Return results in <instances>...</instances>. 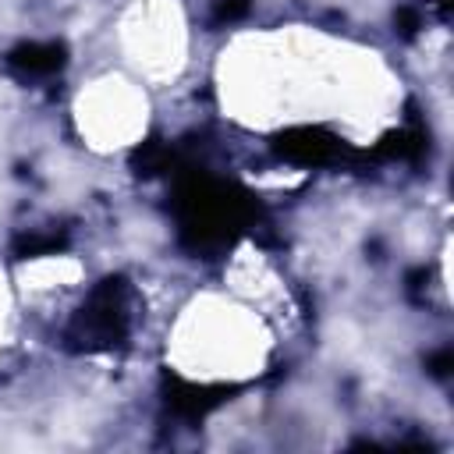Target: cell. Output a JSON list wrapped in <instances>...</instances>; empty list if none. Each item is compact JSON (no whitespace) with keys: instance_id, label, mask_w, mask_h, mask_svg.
Segmentation results:
<instances>
[{"instance_id":"6da1fadb","label":"cell","mask_w":454,"mask_h":454,"mask_svg":"<svg viewBox=\"0 0 454 454\" xmlns=\"http://www.w3.org/2000/svg\"><path fill=\"white\" fill-rule=\"evenodd\" d=\"M174 213L181 223V238L195 252L223 248L241 231L255 227V202L223 181H213L202 170H184L174 192Z\"/></svg>"},{"instance_id":"30bf717a","label":"cell","mask_w":454,"mask_h":454,"mask_svg":"<svg viewBox=\"0 0 454 454\" xmlns=\"http://www.w3.org/2000/svg\"><path fill=\"white\" fill-rule=\"evenodd\" d=\"M394 25H397L404 35H415V32L422 28V18H419V11H415V7H401V11L394 14Z\"/></svg>"},{"instance_id":"7a4b0ae2","label":"cell","mask_w":454,"mask_h":454,"mask_svg":"<svg viewBox=\"0 0 454 454\" xmlns=\"http://www.w3.org/2000/svg\"><path fill=\"white\" fill-rule=\"evenodd\" d=\"M128 337V284L121 277H106L89 301L67 323V348L71 351H110Z\"/></svg>"},{"instance_id":"8fae6325","label":"cell","mask_w":454,"mask_h":454,"mask_svg":"<svg viewBox=\"0 0 454 454\" xmlns=\"http://www.w3.org/2000/svg\"><path fill=\"white\" fill-rule=\"evenodd\" d=\"M450 365H454L450 348H440L436 355H429V372H433V376H447V372H450Z\"/></svg>"},{"instance_id":"9c48e42d","label":"cell","mask_w":454,"mask_h":454,"mask_svg":"<svg viewBox=\"0 0 454 454\" xmlns=\"http://www.w3.org/2000/svg\"><path fill=\"white\" fill-rule=\"evenodd\" d=\"M248 7H252V0H216L213 4V21L216 25H234L248 14Z\"/></svg>"},{"instance_id":"ba28073f","label":"cell","mask_w":454,"mask_h":454,"mask_svg":"<svg viewBox=\"0 0 454 454\" xmlns=\"http://www.w3.org/2000/svg\"><path fill=\"white\" fill-rule=\"evenodd\" d=\"M177 160H174V153H170V145H163V142H142L138 149H135V167H138V174H163V170H170Z\"/></svg>"},{"instance_id":"52a82bcc","label":"cell","mask_w":454,"mask_h":454,"mask_svg":"<svg viewBox=\"0 0 454 454\" xmlns=\"http://www.w3.org/2000/svg\"><path fill=\"white\" fill-rule=\"evenodd\" d=\"M67 248V234L60 231H32V234H21L14 241V255L18 259H39V255H57Z\"/></svg>"},{"instance_id":"3957f363","label":"cell","mask_w":454,"mask_h":454,"mask_svg":"<svg viewBox=\"0 0 454 454\" xmlns=\"http://www.w3.org/2000/svg\"><path fill=\"white\" fill-rule=\"evenodd\" d=\"M273 149H277V156H284L291 163H301V167H323V163H337L344 156V145L330 131L312 128V124H301V128H291V131L277 135Z\"/></svg>"},{"instance_id":"5b68a950","label":"cell","mask_w":454,"mask_h":454,"mask_svg":"<svg viewBox=\"0 0 454 454\" xmlns=\"http://www.w3.org/2000/svg\"><path fill=\"white\" fill-rule=\"evenodd\" d=\"M7 67L25 74V78L53 74L64 67V46L60 43H18L7 53Z\"/></svg>"},{"instance_id":"8992f818","label":"cell","mask_w":454,"mask_h":454,"mask_svg":"<svg viewBox=\"0 0 454 454\" xmlns=\"http://www.w3.org/2000/svg\"><path fill=\"white\" fill-rule=\"evenodd\" d=\"M422 149H426V131L411 121V124L383 135V142L372 149V156H380V160H415Z\"/></svg>"},{"instance_id":"277c9868","label":"cell","mask_w":454,"mask_h":454,"mask_svg":"<svg viewBox=\"0 0 454 454\" xmlns=\"http://www.w3.org/2000/svg\"><path fill=\"white\" fill-rule=\"evenodd\" d=\"M231 387H206V383H188V380H167V404L181 419H202L216 404H223Z\"/></svg>"}]
</instances>
